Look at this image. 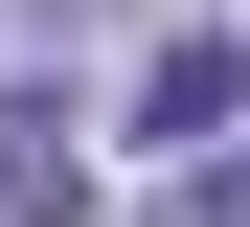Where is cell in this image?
<instances>
[{
	"mask_svg": "<svg viewBox=\"0 0 250 227\" xmlns=\"http://www.w3.org/2000/svg\"><path fill=\"white\" fill-rule=\"evenodd\" d=\"M228 114H250V23H182V45L137 68V114H114V136H137V159H182V136H228Z\"/></svg>",
	"mask_w": 250,
	"mask_h": 227,
	"instance_id": "6da1fadb",
	"label": "cell"
}]
</instances>
